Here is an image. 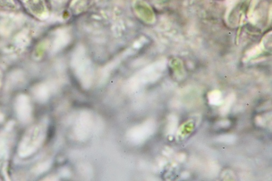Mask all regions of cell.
I'll list each match as a JSON object with an SVG mask.
<instances>
[{"mask_svg": "<svg viewBox=\"0 0 272 181\" xmlns=\"http://www.w3.org/2000/svg\"><path fill=\"white\" fill-rule=\"evenodd\" d=\"M27 9L34 16L40 18L44 12V5L42 0H25Z\"/></svg>", "mask_w": 272, "mask_h": 181, "instance_id": "obj_1", "label": "cell"}]
</instances>
